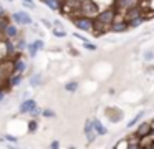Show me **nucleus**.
<instances>
[{
	"instance_id": "nucleus-13",
	"label": "nucleus",
	"mask_w": 154,
	"mask_h": 149,
	"mask_svg": "<svg viewBox=\"0 0 154 149\" xmlns=\"http://www.w3.org/2000/svg\"><path fill=\"white\" fill-rule=\"evenodd\" d=\"M18 51L17 45L14 43V40H8L5 38V53H7V56H15Z\"/></svg>"
},
{
	"instance_id": "nucleus-6",
	"label": "nucleus",
	"mask_w": 154,
	"mask_h": 149,
	"mask_svg": "<svg viewBox=\"0 0 154 149\" xmlns=\"http://www.w3.org/2000/svg\"><path fill=\"white\" fill-rule=\"evenodd\" d=\"M83 132H85V136H86V139H88V144H91V142L98 138L96 131H94V126H93V119H86L85 128H83Z\"/></svg>"
},
{
	"instance_id": "nucleus-3",
	"label": "nucleus",
	"mask_w": 154,
	"mask_h": 149,
	"mask_svg": "<svg viewBox=\"0 0 154 149\" xmlns=\"http://www.w3.org/2000/svg\"><path fill=\"white\" fill-rule=\"evenodd\" d=\"M10 20L14 23H17V25H20V26H28V25H32V15L28 12H25V10H20V12H14L10 15Z\"/></svg>"
},
{
	"instance_id": "nucleus-8",
	"label": "nucleus",
	"mask_w": 154,
	"mask_h": 149,
	"mask_svg": "<svg viewBox=\"0 0 154 149\" xmlns=\"http://www.w3.org/2000/svg\"><path fill=\"white\" fill-rule=\"evenodd\" d=\"M131 26H129V23H128V20L124 18V20H114L113 23L109 25V32H113V33H123V32H126V30H129Z\"/></svg>"
},
{
	"instance_id": "nucleus-12",
	"label": "nucleus",
	"mask_w": 154,
	"mask_h": 149,
	"mask_svg": "<svg viewBox=\"0 0 154 149\" xmlns=\"http://www.w3.org/2000/svg\"><path fill=\"white\" fill-rule=\"evenodd\" d=\"M42 3H43L45 7H48L50 10H53V12H58V10L63 8V3H61V0H40Z\"/></svg>"
},
{
	"instance_id": "nucleus-21",
	"label": "nucleus",
	"mask_w": 154,
	"mask_h": 149,
	"mask_svg": "<svg viewBox=\"0 0 154 149\" xmlns=\"http://www.w3.org/2000/svg\"><path fill=\"white\" fill-rule=\"evenodd\" d=\"M53 35L57 36V38H65L68 33H66V30H65V28H57V26H55V28H53Z\"/></svg>"
},
{
	"instance_id": "nucleus-9",
	"label": "nucleus",
	"mask_w": 154,
	"mask_h": 149,
	"mask_svg": "<svg viewBox=\"0 0 154 149\" xmlns=\"http://www.w3.org/2000/svg\"><path fill=\"white\" fill-rule=\"evenodd\" d=\"M27 68H28V65L23 60V56H15L14 63H12V71L14 73H25Z\"/></svg>"
},
{
	"instance_id": "nucleus-2",
	"label": "nucleus",
	"mask_w": 154,
	"mask_h": 149,
	"mask_svg": "<svg viewBox=\"0 0 154 149\" xmlns=\"http://www.w3.org/2000/svg\"><path fill=\"white\" fill-rule=\"evenodd\" d=\"M73 25L76 26L78 30H81V32H93L94 30V18L90 15H85V13H81V15H76L73 17Z\"/></svg>"
},
{
	"instance_id": "nucleus-22",
	"label": "nucleus",
	"mask_w": 154,
	"mask_h": 149,
	"mask_svg": "<svg viewBox=\"0 0 154 149\" xmlns=\"http://www.w3.org/2000/svg\"><path fill=\"white\" fill-rule=\"evenodd\" d=\"M38 129V121L37 119H30V121H28V132H35Z\"/></svg>"
},
{
	"instance_id": "nucleus-10",
	"label": "nucleus",
	"mask_w": 154,
	"mask_h": 149,
	"mask_svg": "<svg viewBox=\"0 0 154 149\" xmlns=\"http://www.w3.org/2000/svg\"><path fill=\"white\" fill-rule=\"evenodd\" d=\"M35 106H37V101H35V99H32V98H28V99H25V101H22L20 113H22V114H28V113H30Z\"/></svg>"
},
{
	"instance_id": "nucleus-15",
	"label": "nucleus",
	"mask_w": 154,
	"mask_h": 149,
	"mask_svg": "<svg viewBox=\"0 0 154 149\" xmlns=\"http://www.w3.org/2000/svg\"><path fill=\"white\" fill-rule=\"evenodd\" d=\"M22 81H23V73H12V76L8 78V85H10L12 88L20 86Z\"/></svg>"
},
{
	"instance_id": "nucleus-32",
	"label": "nucleus",
	"mask_w": 154,
	"mask_h": 149,
	"mask_svg": "<svg viewBox=\"0 0 154 149\" xmlns=\"http://www.w3.org/2000/svg\"><path fill=\"white\" fill-rule=\"evenodd\" d=\"M50 147H53V149H57V147H60V141H51V144H50Z\"/></svg>"
},
{
	"instance_id": "nucleus-7",
	"label": "nucleus",
	"mask_w": 154,
	"mask_h": 149,
	"mask_svg": "<svg viewBox=\"0 0 154 149\" xmlns=\"http://www.w3.org/2000/svg\"><path fill=\"white\" fill-rule=\"evenodd\" d=\"M2 33H4V36H5V38H8V40L18 38V33H20V32H18V25H17V23H14V22H8Z\"/></svg>"
},
{
	"instance_id": "nucleus-23",
	"label": "nucleus",
	"mask_w": 154,
	"mask_h": 149,
	"mask_svg": "<svg viewBox=\"0 0 154 149\" xmlns=\"http://www.w3.org/2000/svg\"><path fill=\"white\" fill-rule=\"evenodd\" d=\"M27 46H28L27 40H25V36H22V38L18 40V43H17V48H18V51H23V50H27Z\"/></svg>"
},
{
	"instance_id": "nucleus-37",
	"label": "nucleus",
	"mask_w": 154,
	"mask_h": 149,
	"mask_svg": "<svg viewBox=\"0 0 154 149\" xmlns=\"http://www.w3.org/2000/svg\"><path fill=\"white\" fill-rule=\"evenodd\" d=\"M8 2H14V0H8Z\"/></svg>"
},
{
	"instance_id": "nucleus-16",
	"label": "nucleus",
	"mask_w": 154,
	"mask_h": 149,
	"mask_svg": "<svg viewBox=\"0 0 154 149\" xmlns=\"http://www.w3.org/2000/svg\"><path fill=\"white\" fill-rule=\"evenodd\" d=\"M116 5H118L116 10H128L131 7L137 5V0H116Z\"/></svg>"
},
{
	"instance_id": "nucleus-31",
	"label": "nucleus",
	"mask_w": 154,
	"mask_h": 149,
	"mask_svg": "<svg viewBox=\"0 0 154 149\" xmlns=\"http://www.w3.org/2000/svg\"><path fill=\"white\" fill-rule=\"evenodd\" d=\"M42 23H43L45 28H51V26H53V25H51V22H48V20H45V18H42Z\"/></svg>"
},
{
	"instance_id": "nucleus-19",
	"label": "nucleus",
	"mask_w": 154,
	"mask_h": 149,
	"mask_svg": "<svg viewBox=\"0 0 154 149\" xmlns=\"http://www.w3.org/2000/svg\"><path fill=\"white\" fill-rule=\"evenodd\" d=\"M144 116V111H141V113H137L134 118H131L129 121H128V128H134V126H137V123L141 121V118Z\"/></svg>"
},
{
	"instance_id": "nucleus-26",
	"label": "nucleus",
	"mask_w": 154,
	"mask_h": 149,
	"mask_svg": "<svg viewBox=\"0 0 154 149\" xmlns=\"http://www.w3.org/2000/svg\"><path fill=\"white\" fill-rule=\"evenodd\" d=\"M83 46H85V48H86V50H90V51H94V50L98 48V46L94 45V43L88 42V40H86V42H83Z\"/></svg>"
},
{
	"instance_id": "nucleus-29",
	"label": "nucleus",
	"mask_w": 154,
	"mask_h": 149,
	"mask_svg": "<svg viewBox=\"0 0 154 149\" xmlns=\"http://www.w3.org/2000/svg\"><path fill=\"white\" fill-rule=\"evenodd\" d=\"M4 139H5V141H8V142H17L18 141V139L15 138V136H12V134H5Z\"/></svg>"
},
{
	"instance_id": "nucleus-36",
	"label": "nucleus",
	"mask_w": 154,
	"mask_h": 149,
	"mask_svg": "<svg viewBox=\"0 0 154 149\" xmlns=\"http://www.w3.org/2000/svg\"><path fill=\"white\" fill-rule=\"evenodd\" d=\"M151 126H152V128H154V118L151 119Z\"/></svg>"
},
{
	"instance_id": "nucleus-18",
	"label": "nucleus",
	"mask_w": 154,
	"mask_h": 149,
	"mask_svg": "<svg viewBox=\"0 0 154 149\" xmlns=\"http://www.w3.org/2000/svg\"><path fill=\"white\" fill-rule=\"evenodd\" d=\"M144 17L143 15H139V17H134V18H131V20H128V23H129V26L131 28H136V26H141L144 23Z\"/></svg>"
},
{
	"instance_id": "nucleus-34",
	"label": "nucleus",
	"mask_w": 154,
	"mask_h": 149,
	"mask_svg": "<svg viewBox=\"0 0 154 149\" xmlns=\"http://www.w3.org/2000/svg\"><path fill=\"white\" fill-rule=\"evenodd\" d=\"M55 26H57V28H63V25H61L60 20H55Z\"/></svg>"
},
{
	"instance_id": "nucleus-4",
	"label": "nucleus",
	"mask_w": 154,
	"mask_h": 149,
	"mask_svg": "<svg viewBox=\"0 0 154 149\" xmlns=\"http://www.w3.org/2000/svg\"><path fill=\"white\" fill-rule=\"evenodd\" d=\"M43 48H45L43 40H42V38L33 40V42H32V43H28V46H27L28 56H30V58H35V56H37V55H38V53H40Z\"/></svg>"
},
{
	"instance_id": "nucleus-14",
	"label": "nucleus",
	"mask_w": 154,
	"mask_h": 149,
	"mask_svg": "<svg viewBox=\"0 0 154 149\" xmlns=\"http://www.w3.org/2000/svg\"><path fill=\"white\" fill-rule=\"evenodd\" d=\"M93 126H94V131H96L98 136H106V134H108V128L100 121V119L93 118Z\"/></svg>"
},
{
	"instance_id": "nucleus-17",
	"label": "nucleus",
	"mask_w": 154,
	"mask_h": 149,
	"mask_svg": "<svg viewBox=\"0 0 154 149\" xmlns=\"http://www.w3.org/2000/svg\"><path fill=\"white\" fill-rule=\"evenodd\" d=\"M28 83H30V86H32V88H37V86H42V85H43V75H42V73H35V75H32V76H30Z\"/></svg>"
},
{
	"instance_id": "nucleus-39",
	"label": "nucleus",
	"mask_w": 154,
	"mask_h": 149,
	"mask_svg": "<svg viewBox=\"0 0 154 149\" xmlns=\"http://www.w3.org/2000/svg\"><path fill=\"white\" fill-rule=\"evenodd\" d=\"M0 141H2V139H0Z\"/></svg>"
},
{
	"instance_id": "nucleus-25",
	"label": "nucleus",
	"mask_w": 154,
	"mask_h": 149,
	"mask_svg": "<svg viewBox=\"0 0 154 149\" xmlns=\"http://www.w3.org/2000/svg\"><path fill=\"white\" fill-rule=\"evenodd\" d=\"M42 111H43V109H42L40 106L37 104V106H35V108L32 109L30 113H28V114H32V116H33V118H37V116H40V114H42Z\"/></svg>"
},
{
	"instance_id": "nucleus-28",
	"label": "nucleus",
	"mask_w": 154,
	"mask_h": 149,
	"mask_svg": "<svg viewBox=\"0 0 154 149\" xmlns=\"http://www.w3.org/2000/svg\"><path fill=\"white\" fill-rule=\"evenodd\" d=\"M23 2V5L27 7V8H35V2L33 0H22Z\"/></svg>"
},
{
	"instance_id": "nucleus-1",
	"label": "nucleus",
	"mask_w": 154,
	"mask_h": 149,
	"mask_svg": "<svg viewBox=\"0 0 154 149\" xmlns=\"http://www.w3.org/2000/svg\"><path fill=\"white\" fill-rule=\"evenodd\" d=\"M116 17H118V10L114 8V7H106V8L98 12V15L94 17V20H96L100 25H104V26L109 28V25L116 20Z\"/></svg>"
},
{
	"instance_id": "nucleus-5",
	"label": "nucleus",
	"mask_w": 154,
	"mask_h": 149,
	"mask_svg": "<svg viewBox=\"0 0 154 149\" xmlns=\"http://www.w3.org/2000/svg\"><path fill=\"white\" fill-rule=\"evenodd\" d=\"M151 131H152L151 123H137V128H136V131H134V134L139 139H147L151 134Z\"/></svg>"
},
{
	"instance_id": "nucleus-33",
	"label": "nucleus",
	"mask_w": 154,
	"mask_h": 149,
	"mask_svg": "<svg viewBox=\"0 0 154 149\" xmlns=\"http://www.w3.org/2000/svg\"><path fill=\"white\" fill-rule=\"evenodd\" d=\"M4 17H7V12H5L4 7L0 5V18H4Z\"/></svg>"
},
{
	"instance_id": "nucleus-27",
	"label": "nucleus",
	"mask_w": 154,
	"mask_h": 149,
	"mask_svg": "<svg viewBox=\"0 0 154 149\" xmlns=\"http://www.w3.org/2000/svg\"><path fill=\"white\" fill-rule=\"evenodd\" d=\"M144 60H146V61L154 60V51H152V50H147V51H144Z\"/></svg>"
},
{
	"instance_id": "nucleus-35",
	"label": "nucleus",
	"mask_w": 154,
	"mask_h": 149,
	"mask_svg": "<svg viewBox=\"0 0 154 149\" xmlns=\"http://www.w3.org/2000/svg\"><path fill=\"white\" fill-rule=\"evenodd\" d=\"M147 139H151V141H154V128H152V131H151V134H149V138Z\"/></svg>"
},
{
	"instance_id": "nucleus-20",
	"label": "nucleus",
	"mask_w": 154,
	"mask_h": 149,
	"mask_svg": "<svg viewBox=\"0 0 154 149\" xmlns=\"http://www.w3.org/2000/svg\"><path fill=\"white\" fill-rule=\"evenodd\" d=\"M78 86H80V83H78V81H68L63 88H65V91H68V93H75L78 89Z\"/></svg>"
},
{
	"instance_id": "nucleus-38",
	"label": "nucleus",
	"mask_w": 154,
	"mask_h": 149,
	"mask_svg": "<svg viewBox=\"0 0 154 149\" xmlns=\"http://www.w3.org/2000/svg\"><path fill=\"white\" fill-rule=\"evenodd\" d=\"M81 2H86V0H81Z\"/></svg>"
},
{
	"instance_id": "nucleus-11",
	"label": "nucleus",
	"mask_w": 154,
	"mask_h": 149,
	"mask_svg": "<svg viewBox=\"0 0 154 149\" xmlns=\"http://www.w3.org/2000/svg\"><path fill=\"white\" fill-rule=\"evenodd\" d=\"M139 15H143V8H141L139 5H134V7H131V8L124 10V17H126V20H131V18L139 17Z\"/></svg>"
},
{
	"instance_id": "nucleus-30",
	"label": "nucleus",
	"mask_w": 154,
	"mask_h": 149,
	"mask_svg": "<svg viewBox=\"0 0 154 149\" xmlns=\"http://www.w3.org/2000/svg\"><path fill=\"white\" fill-rule=\"evenodd\" d=\"M5 96H7V89L0 86V103H2V101L5 99Z\"/></svg>"
},
{
	"instance_id": "nucleus-24",
	"label": "nucleus",
	"mask_w": 154,
	"mask_h": 149,
	"mask_svg": "<svg viewBox=\"0 0 154 149\" xmlns=\"http://www.w3.org/2000/svg\"><path fill=\"white\" fill-rule=\"evenodd\" d=\"M42 116H45V118H55V116H57V113H55L53 109H48V108H45L43 111H42Z\"/></svg>"
}]
</instances>
